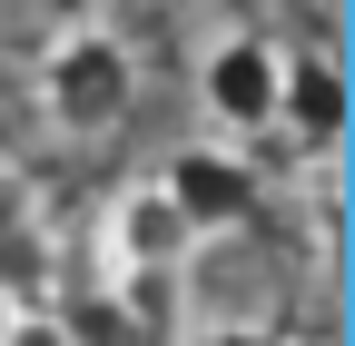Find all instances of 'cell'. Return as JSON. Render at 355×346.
<instances>
[{"label":"cell","mask_w":355,"mask_h":346,"mask_svg":"<svg viewBox=\"0 0 355 346\" xmlns=\"http://www.w3.org/2000/svg\"><path fill=\"white\" fill-rule=\"evenodd\" d=\"M30 228H40V188H30V168L0 158V247H20Z\"/></svg>","instance_id":"cell-8"},{"label":"cell","mask_w":355,"mask_h":346,"mask_svg":"<svg viewBox=\"0 0 355 346\" xmlns=\"http://www.w3.org/2000/svg\"><path fill=\"white\" fill-rule=\"evenodd\" d=\"M10 307H20V297H10V277H0V327H10Z\"/></svg>","instance_id":"cell-11"},{"label":"cell","mask_w":355,"mask_h":346,"mask_svg":"<svg viewBox=\"0 0 355 346\" xmlns=\"http://www.w3.org/2000/svg\"><path fill=\"white\" fill-rule=\"evenodd\" d=\"M306 247L336 257V158H306Z\"/></svg>","instance_id":"cell-7"},{"label":"cell","mask_w":355,"mask_h":346,"mask_svg":"<svg viewBox=\"0 0 355 346\" xmlns=\"http://www.w3.org/2000/svg\"><path fill=\"white\" fill-rule=\"evenodd\" d=\"M277 129H286L306 158H336V149H345V69H336V60H296V50H286Z\"/></svg>","instance_id":"cell-5"},{"label":"cell","mask_w":355,"mask_h":346,"mask_svg":"<svg viewBox=\"0 0 355 346\" xmlns=\"http://www.w3.org/2000/svg\"><path fill=\"white\" fill-rule=\"evenodd\" d=\"M128 109H139V60H128L119 30L79 20V30H60L40 50V119L60 139H109Z\"/></svg>","instance_id":"cell-1"},{"label":"cell","mask_w":355,"mask_h":346,"mask_svg":"<svg viewBox=\"0 0 355 346\" xmlns=\"http://www.w3.org/2000/svg\"><path fill=\"white\" fill-rule=\"evenodd\" d=\"M277 90H286V50L277 40H217V50L198 60V109L217 119V139H257V129H277Z\"/></svg>","instance_id":"cell-2"},{"label":"cell","mask_w":355,"mask_h":346,"mask_svg":"<svg viewBox=\"0 0 355 346\" xmlns=\"http://www.w3.org/2000/svg\"><path fill=\"white\" fill-rule=\"evenodd\" d=\"M158 188L178 198V218H188L198 238H227V228L257 218V168L237 158V139H188L158 168Z\"/></svg>","instance_id":"cell-3"},{"label":"cell","mask_w":355,"mask_h":346,"mask_svg":"<svg viewBox=\"0 0 355 346\" xmlns=\"http://www.w3.org/2000/svg\"><path fill=\"white\" fill-rule=\"evenodd\" d=\"M60 327H69V346H148V327L128 317L109 287H99V297H69V307H60Z\"/></svg>","instance_id":"cell-6"},{"label":"cell","mask_w":355,"mask_h":346,"mask_svg":"<svg viewBox=\"0 0 355 346\" xmlns=\"http://www.w3.org/2000/svg\"><path fill=\"white\" fill-rule=\"evenodd\" d=\"M198 346H286V336L257 327V317H217V327H198Z\"/></svg>","instance_id":"cell-10"},{"label":"cell","mask_w":355,"mask_h":346,"mask_svg":"<svg viewBox=\"0 0 355 346\" xmlns=\"http://www.w3.org/2000/svg\"><path fill=\"white\" fill-rule=\"evenodd\" d=\"M0 346H69V327H60V307L20 297V307H10V327H0Z\"/></svg>","instance_id":"cell-9"},{"label":"cell","mask_w":355,"mask_h":346,"mask_svg":"<svg viewBox=\"0 0 355 346\" xmlns=\"http://www.w3.org/2000/svg\"><path fill=\"white\" fill-rule=\"evenodd\" d=\"M198 247H207V238L178 218V198H168L158 179L119 188L109 218H99V257H109V277H119V267H198Z\"/></svg>","instance_id":"cell-4"}]
</instances>
